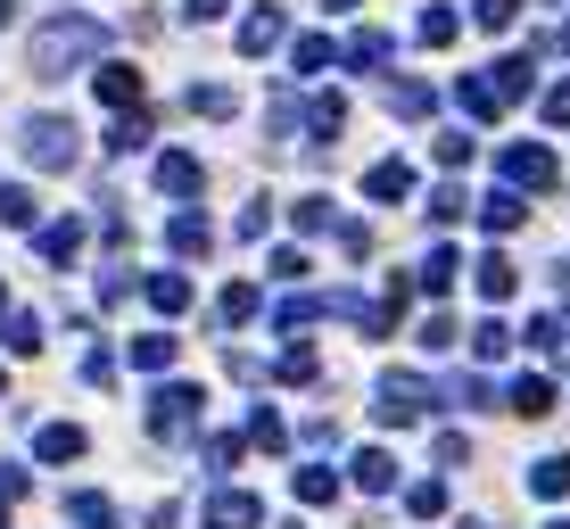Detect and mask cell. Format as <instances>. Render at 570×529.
<instances>
[{
    "instance_id": "obj_1",
    "label": "cell",
    "mask_w": 570,
    "mask_h": 529,
    "mask_svg": "<svg viewBox=\"0 0 570 529\" xmlns=\"http://www.w3.org/2000/svg\"><path fill=\"white\" fill-rule=\"evenodd\" d=\"M530 75H537V58H497V67H479V75L455 83V108L463 116H504L521 92H530Z\"/></svg>"
},
{
    "instance_id": "obj_2",
    "label": "cell",
    "mask_w": 570,
    "mask_h": 529,
    "mask_svg": "<svg viewBox=\"0 0 570 529\" xmlns=\"http://www.w3.org/2000/svg\"><path fill=\"white\" fill-rule=\"evenodd\" d=\"M100 25L92 17H58V25H42L34 34V75H67V67H83V58H100Z\"/></svg>"
},
{
    "instance_id": "obj_3",
    "label": "cell",
    "mask_w": 570,
    "mask_h": 529,
    "mask_svg": "<svg viewBox=\"0 0 570 529\" xmlns=\"http://www.w3.org/2000/svg\"><path fill=\"white\" fill-rule=\"evenodd\" d=\"M18 141H25V157H34V166H50V174L83 157V132H74L67 116H25V132H18Z\"/></svg>"
},
{
    "instance_id": "obj_4",
    "label": "cell",
    "mask_w": 570,
    "mask_h": 529,
    "mask_svg": "<svg viewBox=\"0 0 570 529\" xmlns=\"http://www.w3.org/2000/svg\"><path fill=\"white\" fill-rule=\"evenodd\" d=\"M199 414H207V397L183 389V380H166V389L149 397V431H158V438H190V431H199Z\"/></svg>"
},
{
    "instance_id": "obj_5",
    "label": "cell",
    "mask_w": 570,
    "mask_h": 529,
    "mask_svg": "<svg viewBox=\"0 0 570 529\" xmlns=\"http://www.w3.org/2000/svg\"><path fill=\"white\" fill-rule=\"evenodd\" d=\"M422 405H430V380L388 373V380H381V405H372V414H381L388 431H405V422H422Z\"/></svg>"
},
{
    "instance_id": "obj_6",
    "label": "cell",
    "mask_w": 570,
    "mask_h": 529,
    "mask_svg": "<svg viewBox=\"0 0 570 529\" xmlns=\"http://www.w3.org/2000/svg\"><path fill=\"white\" fill-rule=\"evenodd\" d=\"M504 183L513 190H554L562 166H554V150H537V141H513V150H504Z\"/></svg>"
},
{
    "instance_id": "obj_7",
    "label": "cell",
    "mask_w": 570,
    "mask_h": 529,
    "mask_svg": "<svg viewBox=\"0 0 570 529\" xmlns=\"http://www.w3.org/2000/svg\"><path fill=\"white\" fill-rule=\"evenodd\" d=\"M472 282H479V298H488V306H504V298L521 290V264L504 257V248H488V257L472 264Z\"/></svg>"
},
{
    "instance_id": "obj_8",
    "label": "cell",
    "mask_w": 570,
    "mask_h": 529,
    "mask_svg": "<svg viewBox=\"0 0 570 529\" xmlns=\"http://www.w3.org/2000/svg\"><path fill=\"white\" fill-rule=\"evenodd\" d=\"M364 199H381V208L414 199V166H405V157H381V166H364Z\"/></svg>"
},
{
    "instance_id": "obj_9",
    "label": "cell",
    "mask_w": 570,
    "mask_h": 529,
    "mask_svg": "<svg viewBox=\"0 0 570 529\" xmlns=\"http://www.w3.org/2000/svg\"><path fill=\"white\" fill-rule=\"evenodd\" d=\"M257 521H265V505H257V496H240V489L207 496V529H257Z\"/></svg>"
},
{
    "instance_id": "obj_10",
    "label": "cell",
    "mask_w": 570,
    "mask_h": 529,
    "mask_svg": "<svg viewBox=\"0 0 570 529\" xmlns=\"http://www.w3.org/2000/svg\"><path fill=\"white\" fill-rule=\"evenodd\" d=\"M504 405H513L521 422H546V414H554V380H546V373H521V380H513V397H504Z\"/></svg>"
},
{
    "instance_id": "obj_11",
    "label": "cell",
    "mask_w": 570,
    "mask_h": 529,
    "mask_svg": "<svg viewBox=\"0 0 570 529\" xmlns=\"http://www.w3.org/2000/svg\"><path fill=\"white\" fill-rule=\"evenodd\" d=\"M83 447H92V438L74 431V422H42V438H34V455H42V463H74Z\"/></svg>"
},
{
    "instance_id": "obj_12",
    "label": "cell",
    "mask_w": 570,
    "mask_h": 529,
    "mask_svg": "<svg viewBox=\"0 0 570 529\" xmlns=\"http://www.w3.org/2000/svg\"><path fill=\"white\" fill-rule=\"evenodd\" d=\"M207 174H199V157L190 150H174V157H158V190H174V199H190V190H199Z\"/></svg>"
},
{
    "instance_id": "obj_13",
    "label": "cell",
    "mask_w": 570,
    "mask_h": 529,
    "mask_svg": "<svg viewBox=\"0 0 570 529\" xmlns=\"http://www.w3.org/2000/svg\"><path fill=\"white\" fill-rule=\"evenodd\" d=\"M530 496L562 505V496H570V455H546V463H530Z\"/></svg>"
},
{
    "instance_id": "obj_14",
    "label": "cell",
    "mask_w": 570,
    "mask_h": 529,
    "mask_svg": "<svg viewBox=\"0 0 570 529\" xmlns=\"http://www.w3.org/2000/svg\"><path fill=\"white\" fill-rule=\"evenodd\" d=\"M430 108H439V92H430V83H388V116H405V125H422Z\"/></svg>"
},
{
    "instance_id": "obj_15",
    "label": "cell",
    "mask_w": 570,
    "mask_h": 529,
    "mask_svg": "<svg viewBox=\"0 0 570 529\" xmlns=\"http://www.w3.org/2000/svg\"><path fill=\"white\" fill-rule=\"evenodd\" d=\"M100 99H108V108H141V75H132L125 58H116V67H100Z\"/></svg>"
},
{
    "instance_id": "obj_16",
    "label": "cell",
    "mask_w": 570,
    "mask_h": 529,
    "mask_svg": "<svg viewBox=\"0 0 570 529\" xmlns=\"http://www.w3.org/2000/svg\"><path fill=\"white\" fill-rule=\"evenodd\" d=\"M521 215H530V208H521V190H488V199H479V224H488V232H521Z\"/></svg>"
},
{
    "instance_id": "obj_17",
    "label": "cell",
    "mask_w": 570,
    "mask_h": 529,
    "mask_svg": "<svg viewBox=\"0 0 570 529\" xmlns=\"http://www.w3.org/2000/svg\"><path fill=\"white\" fill-rule=\"evenodd\" d=\"M348 472H356V489H372V496H388V489H397V463H388L381 447H364V455L348 463Z\"/></svg>"
},
{
    "instance_id": "obj_18",
    "label": "cell",
    "mask_w": 570,
    "mask_h": 529,
    "mask_svg": "<svg viewBox=\"0 0 570 529\" xmlns=\"http://www.w3.org/2000/svg\"><path fill=\"white\" fill-rule=\"evenodd\" d=\"M306 132H314V141H339V132H348V99H339V92H323V99L306 108Z\"/></svg>"
},
{
    "instance_id": "obj_19",
    "label": "cell",
    "mask_w": 570,
    "mask_h": 529,
    "mask_svg": "<svg viewBox=\"0 0 570 529\" xmlns=\"http://www.w3.org/2000/svg\"><path fill=\"white\" fill-rule=\"evenodd\" d=\"M240 50H248V58H265V50H281V9H257V17L240 25Z\"/></svg>"
},
{
    "instance_id": "obj_20",
    "label": "cell",
    "mask_w": 570,
    "mask_h": 529,
    "mask_svg": "<svg viewBox=\"0 0 570 529\" xmlns=\"http://www.w3.org/2000/svg\"><path fill=\"white\" fill-rule=\"evenodd\" d=\"M166 240H174V257H207V248H216V232H207V215H174Z\"/></svg>"
},
{
    "instance_id": "obj_21",
    "label": "cell",
    "mask_w": 570,
    "mask_h": 529,
    "mask_svg": "<svg viewBox=\"0 0 570 529\" xmlns=\"http://www.w3.org/2000/svg\"><path fill=\"white\" fill-rule=\"evenodd\" d=\"M530 348H537V356H554V364H570V322L562 315H537L530 322Z\"/></svg>"
},
{
    "instance_id": "obj_22",
    "label": "cell",
    "mask_w": 570,
    "mask_h": 529,
    "mask_svg": "<svg viewBox=\"0 0 570 529\" xmlns=\"http://www.w3.org/2000/svg\"><path fill=\"white\" fill-rule=\"evenodd\" d=\"M67 521L74 529H116V505H108V496H92V489H74L67 496Z\"/></svg>"
},
{
    "instance_id": "obj_23",
    "label": "cell",
    "mask_w": 570,
    "mask_h": 529,
    "mask_svg": "<svg viewBox=\"0 0 570 529\" xmlns=\"http://www.w3.org/2000/svg\"><path fill=\"white\" fill-rule=\"evenodd\" d=\"M34 248H42L50 264H74V248H83V224H42V232H34Z\"/></svg>"
},
{
    "instance_id": "obj_24",
    "label": "cell",
    "mask_w": 570,
    "mask_h": 529,
    "mask_svg": "<svg viewBox=\"0 0 570 529\" xmlns=\"http://www.w3.org/2000/svg\"><path fill=\"white\" fill-rule=\"evenodd\" d=\"M149 306H158V315H183V306H190V282H183V273H149Z\"/></svg>"
},
{
    "instance_id": "obj_25",
    "label": "cell",
    "mask_w": 570,
    "mask_h": 529,
    "mask_svg": "<svg viewBox=\"0 0 570 529\" xmlns=\"http://www.w3.org/2000/svg\"><path fill=\"white\" fill-rule=\"evenodd\" d=\"M174 348H183L174 331H141V340H132V364H141V373H166V364H174Z\"/></svg>"
},
{
    "instance_id": "obj_26",
    "label": "cell",
    "mask_w": 570,
    "mask_h": 529,
    "mask_svg": "<svg viewBox=\"0 0 570 529\" xmlns=\"http://www.w3.org/2000/svg\"><path fill=\"white\" fill-rule=\"evenodd\" d=\"M0 224H9V232H34V190H25V183H0Z\"/></svg>"
},
{
    "instance_id": "obj_27",
    "label": "cell",
    "mask_w": 570,
    "mask_h": 529,
    "mask_svg": "<svg viewBox=\"0 0 570 529\" xmlns=\"http://www.w3.org/2000/svg\"><path fill=\"white\" fill-rule=\"evenodd\" d=\"M472 356H479V364H497V356H513V331H504L497 315H488V322H472Z\"/></svg>"
},
{
    "instance_id": "obj_28",
    "label": "cell",
    "mask_w": 570,
    "mask_h": 529,
    "mask_svg": "<svg viewBox=\"0 0 570 529\" xmlns=\"http://www.w3.org/2000/svg\"><path fill=\"white\" fill-rule=\"evenodd\" d=\"M455 273H463V257H455V248H430V264H422V290H430V298H446V290H455Z\"/></svg>"
},
{
    "instance_id": "obj_29",
    "label": "cell",
    "mask_w": 570,
    "mask_h": 529,
    "mask_svg": "<svg viewBox=\"0 0 570 529\" xmlns=\"http://www.w3.org/2000/svg\"><path fill=\"white\" fill-rule=\"evenodd\" d=\"M331 34H306V42H298V50H290V67H298V75H323V67H331Z\"/></svg>"
},
{
    "instance_id": "obj_30",
    "label": "cell",
    "mask_w": 570,
    "mask_h": 529,
    "mask_svg": "<svg viewBox=\"0 0 570 529\" xmlns=\"http://www.w3.org/2000/svg\"><path fill=\"white\" fill-rule=\"evenodd\" d=\"M339 224H348V215H339L331 199H298V232H331L339 240Z\"/></svg>"
},
{
    "instance_id": "obj_31",
    "label": "cell",
    "mask_w": 570,
    "mask_h": 529,
    "mask_svg": "<svg viewBox=\"0 0 570 529\" xmlns=\"http://www.w3.org/2000/svg\"><path fill=\"white\" fill-rule=\"evenodd\" d=\"M405 513H414V521H439V513H446V480H414Z\"/></svg>"
},
{
    "instance_id": "obj_32",
    "label": "cell",
    "mask_w": 570,
    "mask_h": 529,
    "mask_svg": "<svg viewBox=\"0 0 570 529\" xmlns=\"http://www.w3.org/2000/svg\"><path fill=\"white\" fill-rule=\"evenodd\" d=\"M314 315H331V298H306V290H298V298H281V315H274V322H281V331H306Z\"/></svg>"
},
{
    "instance_id": "obj_33",
    "label": "cell",
    "mask_w": 570,
    "mask_h": 529,
    "mask_svg": "<svg viewBox=\"0 0 570 529\" xmlns=\"http://www.w3.org/2000/svg\"><path fill=\"white\" fill-rule=\"evenodd\" d=\"M348 67H388V34L381 25H364V34L348 42Z\"/></svg>"
},
{
    "instance_id": "obj_34",
    "label": "cell",
    "mask_w": 570,
    "mask_h": 529,
    "mask_svg": "<svg viewBox=\"0 0 570 529\" xmlns=\"http://www.w3.org/2000/svg\"><path fill=\"white\" fill-rule=\"evenodd\" d=\"M513 17H521V0H479V9H472L479 34H513Z\"/></svg>"
},
{
    "instance_id": "obj_35",
    "label": "cell",
    "mask_w": 570,
    "mask_h": 529,
    "mask_svg": "<svg viewBox=\"0 0 570 529\" xmlns=\"http://www.w3.org/2000/svg\"><path fill=\"white\" fill-rule=\"evenodd\" d=\"M331 496H339V472H323V463L298 472V505H331Z\"/></svg>"
},
{
    "instance_id": "obj_36",
    "label": "cell",
    "mask_w": 570,
    "mask_h": 529,
    "mask_svg": "<svg viewBox=\"0 0 570 529\" xmlns=\"http://www.w3.org/2000/svg\"><path fill=\"white\" fill-rule=\"evenodd\" d=\"M257 298H265L257 282H232V290H223V306H216V315H223V322H248V315H257Z\"/></svg>"
},
{
    "instance_id": "obj_37",
    "label": "cell",
    "mask_w": 570,
    "mask_h": 529,
    "mask_svg": "<svg viewBox=\"0 0 570 529\" xmlns=\"http://www.w3.org/2000/svg\"><path fill=\"white\" fill-rule=\"evenodd\" d=\"M446 405H488V397H497V389H488V380H479V373H455V380H446Z\"/></svg>"
},
{
    "instance_id": "obj_38",
    "label": "cell",
    "mask_w": 570,
    "mask_h": 529,
    "mask_svg": "<svg viewBox=\"0 0 570 529\" xmlns=\"http://www.w3.org/2000/svg\"><path fill=\"white\" fill-rule=\"evenodd\" d=\"M455 34H463V17H455V9H422V42H430V50H446Z\"/></svg>"
},
{
    "instance_id": "obj_39",
    "label": "cell",
    "mask_w": 570,
    "mask_h": 529,
    "mask_svg": "<svg viewBox=\"0 0 570 529\" xmlns=\"http://www.w3.org/2000/svg\"><path fill=\"white\" fill-rule=\"evenodd\" d=\"M248 438H257L265 455H281V447H290V431H281V414H265V405L248 414Z\"/></svg>"
},
{
    "instance_id": "obj_40",
    "label": "cell",
    "mask_w": 570,
    "mask_h": 529,
    "mask_svg": "<svg viewBox=\"0 0 570 529\" xmlns=\"http://www.w3.org/2000/svg\"><path fill=\"white\" fill-rule=\"evenodd\" d=\"M190 116H232V92L223 83H190Z\"/></svg>"
},
{
    "instance_id": "obj_41",
    "label": "cell",
    "mask_w": 570,
    "mask_h": 529,
    "mask_svg": "<svg viewBox=\"0 0 570 529\" xmlns=\"http://www.w3.org/2000/svg\"><path fill=\"white\" fill-rule=\"evenodd\" d=\"M463 208H472V199H463L455 183H446V190H430V224H463Z\"/></svg>"
},
{
    "instance_id": "obj_42",
    "label": "cell",
    "mask_w": 570,
    "mask_h": 529,
    "mask_svg": "<svg viewBox=\"0 0 570 529\" xmlns=\"http://www.w3.org/2000/svg\"><path fill=\"white\" fill-rule=\"evenodd\" d=\"M132 141H149V116H141V108H132V116H116V132H108V150H116V157H125V150H132Z\"/></svg>"
},
{
    "instance_id": "obj_43",
    "label": "cell",
    "mask_w": 570,
    "mask_h": 529,
    "mask_svg": "<svg viewBox=\"0 0 570 529\" xmlns=\"http://www.w3.org/2000/svg\"><path fill=\"white\" fill-rule=\"evenodd\" d=\"M9 348H18V356H34V348H42V322H34V315H9Z\"/></svg>"
},
{
    "instance_id": "obj_44",
    "label": "cell",
    "mask_w": 570,
    "mask_h": 529,
    "mask_svg": "<svg viewBox=\"0 0 570 529\" xmlns=\"http://www.w3.org/2000/svg\"><path fill=\"white\" fill-rule=\"evenodd\" d=\"M83 380H92V389H108V380H116V348H92V356H83Z\"/></svg>"
},
{
    "instance_id": "obj_45",
    "label": "cell",
    "mask_w": 570,
    "mask_h": 529,
    "mask_svg": "<svg viewBox=\"0 0 570 529\" xmlns=\"http://www.w3.org/2000/svg\"><path fill=\"white\" fill-rule=\"evenodd\" d=\"M430 150H439V166H472V141H463V132H439Z\"/></svg>"
},
{
    "instance_id": "obj_46",
    "label": "cell",
    "mask_w": 570,
    "mask_h": 529,
    "mask_svg": "<svg viewBox=\"0 0 570 529\" xmlns=\"http://www.w3.org/2000/svg\"><path fill=\"white\" fill-rule=\"evenodd\" d=\"M274 380H290V389H298V380H314V356H306V348H298V356H281Z\"/></svg>"
},
{
    "instance_id": "obj_47",
    "label": "cell",
    "mask_w": 570,
    "mask_h": 529,
    "mask_svg": "<svg viewBox=\"0 0 570 529\" xmlns=\"http://www.w3.org/2000/svg\"><path fill=\"white\" fill-rule=\"evenodd\" d=\"M265 224H274V199H257V208L240 215V240H265Z\"/></svg>"
},
{
    "instance_id": "obj_48",
    "label": "cell",
    "mask_w": 570,
    "mask_h": 529,
    "mask_svg": "<svg viewBox=\"0 0 570 529\" xmlns=\"http://www.w3.org/2000/svg\"><path fill=\"white\" fill-rule=\"evenodd\" d=\"M240 463V438H207V472H232Z\"/></svg>"
},
{
    "instance_id": "obj_49",
    "label": "cell",
    "mask_w": 570,
    "mask_h": 529,
    "mask_svg": "<svg viewBox=\"0 0 570 529\" xmlns=\"http://www.w3.org/2000/svg\"><path fill=\"white\" fill-rule=\"evenodd\" d=\"M463 455H472V438H463V431H439V463H446V472H455Z\"/></svg>"
},
{
    "instance_id": "obj_50",
    "label": "cell",
    "mask_w": 570,
    "mask_h": 529,
    "mask_svg": "<svg viewBox=\"0 0 570 529\" xmlns=\"http://www.w3.org/2000/svg\"><path fill=\"white\" fill-rule=\"evenodd\" d=\"M546 125H570V83H554V92H546Z\"/></svg>"
},
{
    "instance_id": "obj_51",
    "label": "cell",
    "mask_w": 570,
    "mask_h": 529,
    "mask_svg": "<svg viewBox=\"0 0 570 529\" xmlns=\"http://www.w3.org/2000/svg\"><path fill=\"white\" fill-rule=\"evenodd\" d=\"M223 9H232V0H190L183 17H190V25H216V17H223Z\"/></svg>"
},
{
    "instance_id": "obj_52",
    "label": "cell",
    "mask_w": 570,
    "mask_h": 529,
    "mask_svg": "<svg viewBox=\"0 0 570 529\" xmlns=\"http://www.w3.org/2000/svg\"><path fill=\"white\" fill-rule=\"evenodd\" d=\"M0 496H9V505L25 496V472H18V463H0Z\"/></svg>"
},
{
    "instance_id": "obj_53",
    "label": "cell",
    "mask_w": 570,
    "mask_h": 529,
    "mask_svg": "<svg viewBox=\"0 0 570 529\" xmlns=\"http://www.w3.org/2000/svg\"><path fill=\"white\" fill-rule=\"evenodd\" d=\"M9 17H18V0H0V25H9Z\"/></svg>"
},
{
    "instance_id": "obj_54",
    "label": "cell",
    "mask_w": 570,
    "mask_h": 529,
    "mask_svg": "<svg viewBox=\"0 0 570 529\" xmlns=\"http://www.w3.org/2000/svg\"><path fill=\"white\" fill-rule=\"evenodd\" d=\"M0 529H9V496H0Z\"/></svg>"
},
{
    "instance_id": "obj_55",
    "label": "cell",
    "mask_w": 570,
    "mask_h": 529,
    "mask_svg": "<svg viewBox=\"0 0 570 529\" xmlns=\"http://www.w3.org/2000/svg\"><path fill=\"white\" fill-rule=\"evenodd\" d=\"M331 9H356V0H331Z\"/></svg>"
},
{
    "instance_id": "obj_56",
    "label": "cell",
    "mask_w": 570,
    "mask_h": 529,
    "mask_svg": "<svg viewBox=\"0 0 570 529\" xmlns=\"http://www.w3.org/2000/svg\"><path fill=\"white\" fill-rule=\"evenodd\" d=\"M463 529H488V521H463Z\"/></svg>"
},
{
    "instance_id": "obj_57",
    "label": "cell",
    "mask_w": 570,
    "mask_h": 529,
    "mask_svg": "<svg viewBox=\"0 0 570 529\" xmlns=\"http://www.w3.org/2000/svg\"><path fill=\"white\" fill-rule=\"evenodd\" d=\"M546 529H570V521H546Z\"/></svg>"
},
{
    "instance_id": "obj_58",
    "label": "cell",
    "mask_w": 570,
    "mask_h": 529,
    "mask_svg": "<svg viewBox=\"0 0 570 529\" xmlns=\"http://www.w3.org/2000/svg\"><path fill=\"white\" fill-rule=\"evenodd\" d=\"M0 306H9V290H0Z\"/></svg>"
},
{
    "instance_id": "obj_59",
    "label": "cell",
    "mask_w": 570,
    "mask_h": 529,
    "mask_svg": "<svg viewBox=\"0 0 570 529\" xmlns=\"http://www.w3.org/2000/svg\"><path fill=\"white\" fill-rule=\"evenodd\" d=\"M0 389H9V380H0Z\"/></svg>"
}]
</instances>
